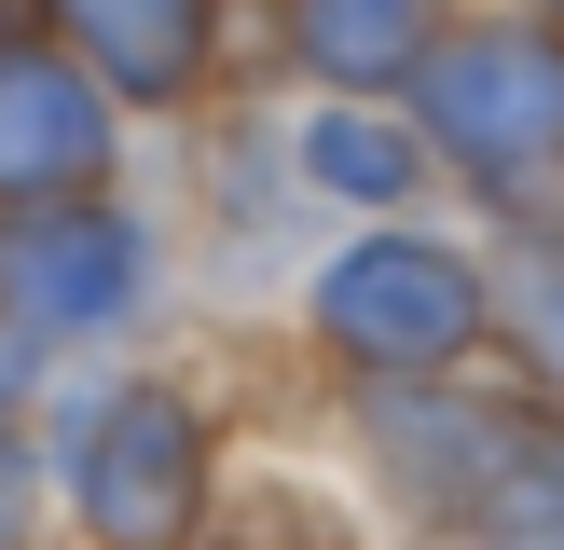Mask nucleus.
<instances>
[{"mask_svg":"<svg viewBox=\"0 0 564 550\" xmlns=\"http://www.w3.org/2000/svg\"><path fill=\"white\" fill-rule=\"evenodd\" d=\"M42 28L138 110L152 138H180L220 82L262 69V0H42Z\"/></svg>","mask_w":564,"mask_h":550,"instance_id":"8","label":"nucleus"},{"mask_svg":"<svg viewBox=\"0 0 564 550\" xmlns=\"http://www.w3.org/2000/svg\"><path fill=\"white\" fill-rule=\"evenodd\" d=\"M165 152H180V193H165V207H180L193 302H220V330H275L290 317V275L317 262V234H330V207L290 165V82L275 69L220 82Z\"/></svg>","mask_w":564,"mask_h":550,"instance_id":"4","label":"nucleus"},{"mask_svg":"<svg viewBox=\"0 0 564 550\" xmlns=\"http://www.w3.org/2000/svg\"><path fill=\"white\" fill-rule=\"evenodd\" d=\"M193 550H400V537L372 522L345 454H235V482H220Z\"/></svg>","mask_w":564,"mask_h":550,"instance_id":"11","label":"nucleus"},{"mask_svg":"<svg viewBox=\"0 0 564 550\" xmlns=\"http://www.w3.org/2000/svg\"><path fill=\"white\" fill-rule=\"evenodd\" d=\"M138 152H152V124L42 28V0H0V207L138 179Z\"/></svg>","mask_w":564,"mask_h":550,"instance_id":"7","label":"nucleus"},{"mask_svg":"<svg viewBox=\"0 0 564 550\" xmlns=\"http://www.w3.org/2000/svg\"><path fill=\"white\" fill-rule=\"evenodd\" d=\"M455 550H564V399L523 385L510 454H496V482H482V509H468Z\"/></svg>","mask_w":564,"mask_h":550,"instance_id":"12","label":"nucleus"},{"mask_svg":"<svg viewBox=\"0 0 564 550\" xmlns=\"http://www.w3.org/2000/svg\"><path fill=\"white\" fill-rule=\"evenodd\" d=\"M510 413H523V385L496 358L482 372H413V385H330V454L358 468V495L400 550H455L496 454H510Z\"/></svg>","mask_w":564,"mask_h":550,"instance_id":"6","label":"nucleus"},{"mask_svg":"<svg viewBox=\"0 0 564 550\" xmlns=\"http://www.w3.org/2000/svg\"><path fill=\"white\" fill-rule=\"evenodd\" d=\"M290 165H303V193H317L330 220L455 207V179H441L413 97H303V82H290Z\"/></svg>","mask_w":564,"mask_h":550,"instance_id":"9","label":"nucleus"},{"mask_svg":"<svg viewBox=\"0 0 564 550\" xmlns=\"http://www.w3.org/2000/svg\"><path fill=\"white\" fill-rule=\"evenodd\" d=\"M165 302H193V262H180V207H165L152 179L0 207V317L42 358L165 344Z\"/></svg>","mask_w":564,"mask_h":550,"instance_id":"5","label":"nucleus"},{"mask_svg":"<svg viewBox=\"0 0 564 550\" xmlns=\"http://www.w3.org/2000/svg\"><path fill=\"white\" fill-rule=\"evenodd\" d=\"M290 358L303 385H413V372H482L496 358V234L468 207L400 220H330L317 262L290 275Z\"/></svg>","mask_w":564,"mask_h":550,"instance_id":"2","label":"nucleus"},{"mask_svg":"<svg viewBox=\"0 0 564 550\" xmlns=\"http://www.w3.org/2000/svg\"><path fill=\"white\" fill-rule=\"evenodd\" d=\"M510 14H538V28H564V0H510Z\"/></svg>","mask_w":564,"mask_h":550,"instance_id":"16","label":"nucleus"},{"mask_svg":"<svg viewBox=\"0 0 564 550\" xmlns=\"http://www.w3.org/2000/svg\"><path fill=\"white\" fill-rule=\"evenodd\" d=\"M413 124L482 234H564V28L468 0L413 69Z\"/></svg>","mask_w":564,"mask_h":550,"instance_id":"3","label":"nucleus"},{"mask_svg":"<svg viewBox=\"0 0 564 550\" xmlns=\"http://www.w3.org/2000/svg\"><path fill=\"white\" fill-rule=\"evenodd\" d=\"M42 385H55V358L28 344L14 317H0V440H14V427H42Z\"/></svg>","mask_w":564,"mask_h":550,"instance_id":"15","label":"nucleus"},{"mask_svg":"<svg viewBox=\"0 0 564 550\" xmlns=\"http://www.w3.org/2000/svg\"><path fill=\"white\" fill-rule=\"evenodd\" d=\"M28 440L55 468L69 550H193L235 454L262 440V399H248L235 330L220 344H110V358H55Z\"/></svg>","mask_w":564,"mask_h":550,"instance_id":"1","label":"nucleus"},{"mask_svg":"<svg viewBox=\"0 0 564 550\" xmlns=\"http://www.w3.org/2000/svg\"><path fill=\"white\" fill-rule=\"evenodd\" d=\"M0 550H69V522H55V468H42V440H0Z\"/></svg>","mask_w":564,"mask_h":550,"instance_id":"14","label":"nucleus"},{"mask_svg":"<svg viewBox=\"0 0 564 550\" xmlns=\"http://www.w3.org/2000/svg\"><path fill=\"white\" fill-rule=\"evenodd\" d=\"M468 0H262V69L303 97H413Z\"/></svg>","mask_w":564,"mask_h":550,"instance_id":"10","label":"nucleus"},{"mask_svg":"<svg viewBox=\"0 0 564 550\" xmlns=\"http://www.w3.org/2000/svg\"><path fill=\"white\" fill-rule=\"evenodd\" d=\"M496 372L564 399V234H496Z\"/></svg>","mask_w":564,"mask_h":550,"instance_id":"13","label":"nucleus"}]
</instances>
